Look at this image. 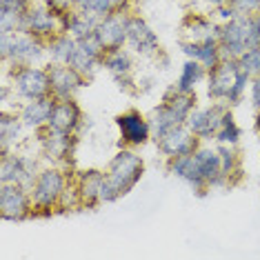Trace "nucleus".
Segmentation results:
<instances>
[{
    "instance_id": "nucleus-9",
    "label": "nucleus",
    "mask_w": 260,
    "mask_h": 260,
    "mask_svg": "<svg viewBox=\"0 0 260 260\" xmlns=\"http://www.w3.org/2000/svg\"><path fill=\"white\" fill-rule=\"evenodd\" d=\"M40 162L31 153H20L18 149L0 156V185L5 182H16L22 187H31L34 180L40 174Z\"/></svg>"
},
{
    "instance_id": "nucleus-27",
    "label": "nucleus",
    "mask_w": 260,
    "mask_h": 260,
    "mask_svg": "<svg viewBox=\"0 0 260 260\" xmlns=\"http://www.w3.org/2000/svg\"><path fill=\"white\" fill-rule=\"evenodd\" d=\"M103 69L116 82L118 80H125V78H132V76H134V51L129 49V47H120V49L105 51Z\"/></svg>"
},
{
    "instance_id": "nucleus-18",
    "label": "nucleus",
    "mask_w": 260,
    "mask_h": 260,
    "mask_svg": "<svg viewBox=\"0 0 260 260\" xmlns=\"http://www.w3.org/2000/svg\"><path fill=\"white\" fill-rule=\"evenodd\" d=\"M218 22L211 14L203 11H189L180 22V43H205V40L218 38Z\"/></svg>"
},
{
    "instance_id": "nucleus-12",
    "label": "nucleus",
    "mask_w": 260,
    "mask_h": 260,
    "mask_svg": "<svg viewBox=\"0 0 260 260\" xmlns=\"http://www.w3.org/2000/svg\"><path fill=\"white\" fill-rule=\"evenodd\" d=\"M116 127L120 136V147H143L153 138L149 118L138 109H127L116 116Z\"/></svg>"
},
{
    "instance_id": "nucleus-36",
    "label": "nucleus",
    "mask_w": 260,
    "mask_h": 260,
    "mask_svg": "<svg viewBox=\"0 0 260 260\" xmlns=\"http://www.w3.org/2000/svg\"><path fill=\"white\" fill-rule=\"evenodd\" d=\"M227 7L232 9L234 16L253 18V16L260 11V0H227Z\"/></svg>"
},
{
    "instance_id": "nucleus-25",
    "label": "nucleus",
    "mask_w": 260,
    "mask_h": 260,
    "mask_svg": "<svg viewBox=\"0 0 260 260\" xmlns=\"http://www.w3.org/2000/svg\"><path fill=\"white\" fill-rule=\"evenodd\" d=\"M31 5L34 0H0V34L22 31Z\"/></svg>"
},
{
    "instance_id": "nucleus-31",
    "label": "nucleus",
    "mask_w": 260,
    "mask_h": 260,
    "mask_svg": "<svg viewBox=\"0 0 260 260\" xmlns=\"http://www.w3.org/2000/svg\"><path fill=\"white\" fill-rule=\"evenodd\" d=\"M218 153H220V167H222V176L227 178L229 187L238 185L242 180V158L240 151L236 149V145H218Z\"/></svg>"
},
{
    "instance_id": "nucleus-33",
    "label": "nucleus",
    "mask_w": 260,
    "mask_h": 260,
    "mask_svg": "<svg viewBox=\"0 0 260 260\" xmlns=\"http://www.w3.org/2000/svg\"><path fill=\"white\" fill-rule=\"evenodd\" d=\"M132 5H134V0H76V7L96 16V18L116 14V11L132 9Z\"/></svg>"
},
{
    "instance_id": "nucleus-14",
    "label": "nucleus",
    "mask_w": 260,
    "mask_h": 260,
    "mask_svg": "<svg viewBox=\"0 0 260 260\" xmlns=\"http://www.w3.org/2000/svg\"><path fill=\"white\" fill-rule=\"evenodd\" d=\"M153 143H156L158 151H160L165 158H176V156L193 153L196 147L203 143V140H200L198 136L182 122V125H174L165 134L158 136V138H153Z\"/></svg>"
},
{
    "instance_id": "nucleus-34",
    "label": "nucleus",
    "mask_w": 260,
    "mask_h": 260,
    "mask_svg": "<svg viewBox=\"0 0 260 260\" xmlns=\"http://www.w3.org/2000/svg\"><path fill=\"white\" fill-rule=\"evenodd\" d=\"M240 136H242V132H240L238 122H236V118H234L232 107H229L227 111H224L222 122H220V127H218V132L214 136V143H218V145H238Z\"/></svg>"
},
{
    "instance_id": "nucleus-3",
    "label": "nucleus",
    "mask_w": 260,
    "mask_h": 260,
    "mask_svg": "<svg viewBox=\"0 0 260 260\" xmlns=\"http://www.w3.org/2000/svg\"><path fill=\"white\" fill-rule=\"evenodd\" d=\"M196 107H198L196 91H180L176 85L167 87L165 93H162V100L149 111V116H147L149 118L153 138H158V136L165 134L174 125L187 122L189 114H191Z\"/></svg>"
},
{
    "instance_id": "nucleus-28",
    "label": "nucleus",
    "mask_w": 260,
    "mask_h": 260,
    "mask_svg": "<svg viewBox=\"0 0 260 260\" xmlns=\"http://www.w3.org/2000/svg\"><path fill=\"white\" fill-rule=\"evenodd\" d=\"M180 49L187 58L198 60L207 72H211V69L224 58L218 38L216 40H205V43H180Z\"/></svg>"
},
{
    "instance_id": "nucleus-26",
    "label": "nucleus",
    "mask_w": 260,
    "mask_h": 260,
    "mask_svg": "<svg viewBox=\"0 0 260 260\" xmlns=\"http://www.w3.org/2000/svg\"><path fill=\"white\" fill-rule=\"evenodd\" d=\"M25 129L27 127L22 122L18 109H3V114H0V156L16 149Z\"/></svg>"
},
{
    "instance_id": "nucleus-8",
    "label": "nucleus",
    "mask_w": 260,
    "mask_h": 260,
    "mask_svg": "<svg viewBox=\"0 0 260 260\" xmlns=\"http://www.w3.org/2000/svg\"><path fill=\"white\" fill-rule=\"evenodd\" d=\"M38 134V147H40V156L51 165H67L74 162V153L78 147V134H64V132H56L51 127L40 129Z\"/></svg>"
},
{
    "instance_id": "nucleus-17",
    "label": "nucleus",
    "mask_w": 260,
    "mask_h": 260,
    "mask_svg": "<svg viewBox=\"0 0 260 260\" xmlns=\"http://www.w3.org/2000/svg\"><path fill=\"white\" fill-rule=\"evenodd\" d=\"M47 72H49L51 96L54 98H76V93L87 85V78L80 72H76L72 64L47 62Z\"/></svg>"
},
{
    "instance_id": "nucleus-41",
    "label": "nucleus",
    "mask_w": 260,
    "mask_h": 260,
    "mask_svg": "<svg viewBox=\"0 0 260 260\" xmlns=\"http://www.w3.org/2000/svg\"><path fill=\"white\" fill-rule=\"evenodd\" d=\"M253 129H256V134L260 136V107L256 109V118H253Z\"/></svg>"
},
{
    "instance_id": "nucleus-20",
    "label": "nucleus",
    "mask_w": 260,
    "mask_h": 260,
    "mask_svg": "<svg viewBox=\"0 0 260 260\" xmlns=\"http://www.w3.org/2000/svg\"><path fill=\"white\" fill-rule=\"evenodd\" d=\"M193 158H196V165L209 189H229V182L222 176L220 153H218L216 143H200L193 151Z\"/></svg>"
},
{
    "instance_id": "nucleus-6",
    "label": "nucleus",
    "mask_w": 260,
    "mask_h": 260,
    "mask_svg": "<svg viewBox=\"0 0 260 260\" xmlns=\"http://www.w3.org/2000/svg\"><path fill=\"white\" fill-rule=\"evenodd\" d=\"M7 82L14 98L20 103L51 96V80L47 64H25V67H7Z\"/></svg>"
},
{
    "instance_id": "nucleus-11",
    "label": "nucleus",
    "mask_w": 260,
    "mask_h": 260,
    "mask_svg": "<svg viewBox=\"0 0 260 260\" xmlns=\"http://www.w3.org/2000/svg\"><path fill=\"white\" fill-rule=\"evenodd\" d=\"M0 216L3 220L20 222L34 216L31 193L27 187L16 185V182H5L0 185Z\"/></svg>"
},
{
    "instance_id": "nucleus-32",
    "label": "nucleus",
    "mask_w": 260,
    "mask_h": 260,
    "mask_svg": "<svg viewBox=\"0 0 260 260\" xmlns=\"http://www.w3.org/2000/svg\"><path fill=\"white\" fill-rule=\"evenodd\" d=\"M207 74H209V72H207V69L198 60H193V58H187V60L182 62L180 74H178V78H176L174 85L178 87L180 91H196L200 82L207 80Z\"/></svg>"
},
{
    "instance_id": "nucleus-7",
    "label": "nucleus",
    "mask_w": 260,
    "mask_h": 260,
    "mask_svg": "<svg viewBox=\"0 0 260 260\" xmlns=\"http://www.w3.org/2000/svg\"><path fill=\"white\" fill-rule=\"evenodd\" d=\"M218 43H220V49H222L224 58H240L245 51H249L251 47L260 45L256 27H253V18L232 16L229 20L220 22V29H218Z\"/></svg>"
},
{
    "instance_id": "nucleus-16",
    "label": "nucleus",
    "mask_w": 260,
    "mask_h": 260,
    "mask_svg": "<svg viewBox=\"0 0 260 260\" xmlns=\"http://www.w3.org/2000/svg\"><path fill=\"white\" fill-rule=\"evenodd\" d=\"M129 11L132 9L116 11V14L98 18V25L93 29V36H96V40L103 45L105 51L127 47V14Z\"/></svg>"
},
{
    "instance_id": "nucleus-13",
    "label": "nucleus",
    "mask_w": 260,
    "mask_h": 260,
    "mask_svg": "<svg viewBox=\"0 0 260 260\" xmlns=\"http://www.w3.org/2000/svg\"><path fill=\"white\" fill-rule=\"evenodd\" d=\"M22 31L31 34V36L47 43L49 38H54L56 34L62 31V16L51 7H47L43 0H34L31 9H29L25 18V29Z\"/></svg>"
},
{
    "instance_id": "nucleus-4",
    "label": "nucleus",
    "mask_w": 260,
    "mask_h": 260,
    "mask_svg": "<svg viewBox=\"0 0 260 260\" xmlns=\"http://www.w3.org/2000/svg\"><path fill=\"white\" fill-rule=\"evenodd\" d=\"M69 178H72V174H67L60 165L49 162L40 169L38 178L29 187L34 203V216H51L54 211H58V205H60L62 191L67 187Z\"/></svg>"
},
{
    "instance_id": "nucleus-40",
    "label": "nucleus",
    "mask_w": 260,
    "mask_h": 260,
    "mask_svg": "<svg viewBox=\"0 0 260 260\" xmlns=\"http://www.w3.org/2000/svg\"><path fill=\"white\" fill-rule=\"evenodd\" d=\"M200 3H205L207 7L209 9H220V7H224V5H227V0H200Z\"/></svg>"
},
{
    "instance_id": "nucleus-15",
    "label": "nucleus",
    "mask_w": 260,
    "mask_h": 260,
    "mask_svg": "<svg viewBox=\"0 0 260 260\" xmlns=\"http://www.w3.org/2000/svg\"><path fill=\"white\" fill-rule=\"evenodd\" d=\"M227 109H229V105H224V103H211V105H207V107H196L189 114L185 125L191 129L203 143H214V136L218 132V127H220L222 116Z\"/></svg>"
},
{
    "instance_id": "nucleus-42",
    "label": "nucleus",
    "mask_w": 260,
    "mask_h": 260,
    "mask_svg": "<svg viewBox=\"0 0 260 260\" xmlns=\"http://www.w3.org/2000/svg\"><path fill=\"white\" fill-rule=\"evenodd\" d=\"M253 27H256V34H258V40H260V11L253 16Z\"/></svg>"
},
{
    "instance_id": "nucleus-21",
    "label": "nucleus",
    "mask_w": 260,
    "mask_h": 260,
    "mask_svg": "<svg viewBox=\"0 0 260 260\" xmlns=\"http://www.w3.org/2000/svg\"><path fill=\"white\" fill-rule=\"evenodd\" d=\"M167 171L174 176V178H178V180L185 182V185L191 189L196 196H200V198L207 196V191H211L209 185H207V180L203 178V174H200L193 153L167 158Z\"/></svg>"
},
{
    "instance_id": "nucleus-2",
    "label": "nucleus",
    "mask_w": 260,
    "mask_h": 260,
    "mask_svg": "<svg viewBox=\"0 0 260 260\" xmlns=\"http://www.w3.org/2000/svg\"><path fill=\"white\" fill-rule=\"evenodd\" d=\"M207 96L211 103H224L229 107L245 100L251 76L240 67L238 58H222L207 74Z\"/></svg>"
},
{
    "instance_id": "nucleus-35",
    "label": "nucleus",
    "mask_w": 260,
    "mask_h": 260,
    "mask_svg": "<svg viewBox=\"0 0 260 260\" xmlns=\"http://www.w3.org/2000/svg\"><path fill=\"white\" fill-rule=\"evenodd\" d=\"M76 209H82V203H80V193H78V187H76V180L72 174V178H69L67 187H64V191H62L58 211H76Z\"/></svg>"
},
{
    "instance_id": "nucleus-10",
    "label": "nucleus",
    "mask_w": 260,
    "mask_h": 260,
    "mask_svg": "<svg viewBox=\"0 0 260 260\" xmlns=\"http://www.w3.org/2000/svg\"><path fill=\"white\" fill-rule=\"evenodd\" d=\"M127 47L136 56H143V58H156L162 51L158 34L134 9L127 14Z\"/></svg>"
},
{
    "instance_id": "nucleus-23",
    "label": "nucleus",
    "mask_w": 260,
    "mask_h": 260,
    "mask_svg": "<svg viewBox=\"0 0 260 260\" xmlns=\"http://www.w3.org/2000/svg\"><path fill=\"white\" fill-rule=\"evenodd\" d=\"M74 180L80 193L82 209H96L98 205H103L105 169H82L74 174Z\"/></svg>"
},
{
    "instance_id": "nucleus-24",
    "label": "nucleus",
    "mask_w": 260,
    "mask_h": 260,
    "mask_svg": "<svg viewBox=\"0 0 260 260\" xmlns=\"http://www.w3.org/2000/svg\"><path fill=\"white\" fill-rule=\"evenodd\" d=\"M54 103H56L54 96H47V98H38V100H27V103L20 105L18 114L29 132H40V129L49 127Z\"/></svg>"
},
{
    "instance_id": "nucleus-19",
    "label": "nucleus",
    "mask_w": 260,
    "mask_h": 260,
    "mask_svg": "<svg viewBox=\"0 0 260 260\" xmlns=\"http://www.w3.org/2000/svg\"><path fill=\"white\" fill-rule=\"evenodd\" d=\"M103 58H105V49L103 45L96 40V36H87L80 38L76 45V54L72 58V67L76 72H80L89 82L100 69H103Z\"/></svg>"
},
{
    "instance_id": "nucleus-37",
    "label": "nucleus",
    "mask_w": 260,
    "mask_h": 260,
    "mask_svg": "<svg viewBox=\"0 0 260 260\" xmlns=\"http://www.w3.org/2000/svg\"><path fill=\"white\" fill-rule=\"evenodd\" d=\"M238 62L249 76H258L260 74V45L251 47L249 51H245V54L238 58Z\"/></svg>"
},
{
    "instance_id": "nucleus-1",
    "label": "nucleus",
    "mask_w": 260,
    "mask_h": 260,
    "mask_svg": "<svg viewBox=\"0 0 260 260\" xmlns=\"http://www.w3.org/2000/svg\"><path fill=\"white\" fill-rule=\"evenodd\" d=\"M145 174L143 156L134 151V147H122L116 151V156L109 160L105 169L103 182V203H116L122 196H127L138 185Z\"/></svg>"
},
{
    "instance_id": "nucleus-38",
    "label": "nucleus",
    "mask_w": 260,
    "mask_h": 260,
    "mask_svg": "<svg viewBox=\"0 0 260 260\" xmlns=\"http://www.w3.org/2000/svg\"><path fill=\"white\" fill-rule=\"evenodd\" d=\"M43 3L47 5V7H51L54 11H58V14H67V11L76 9V0H43Z\"/></svg>"
},
{
    "instance_id": "nucleus-29",
    "label": "nucleus",
    "mask_w": 260,
    "mask_h": 260,
    "mask_svg": "<svg viewBox=\"0 0 260 260\" xmlns=\"http://www.w3.org/2000/svg\"><path fill=\"white\" fill-rule=\"evenodd\" d=\"M98 25V18L82 9H72L67 14H62V31H67L69 36H74L76 40L93 36V29Z\"/></svg>"
},
{
    "instance_id": "nucleus-39",
    "label": "nucleus",
    "mask_w": 260,
    "mask_h": 260,
    "mask_svg": "<svg viewBox=\"0 0 260 260\" xmlns=\"http://www.w3.org/2000/svg\"><path fill=\"white\" fill-rule=\"evenodd\" d=\"M249 100L253 107H260V74L258 76H251V82H249Z\"/></svg>"
},
{
    "instance_id": "nucleus-5",
    "label": "nucleus",
    "mask_w": 260,
    "mask_h": 260,
    "mask_svg": "<svg viewBox=\"0 0 260 260\" xmlns=\"http://www.w3.org/2000/svg\"><path fill=\"white\" fill-rule=\"evenodd\" d=\"M0 58L5 67L47 64V45L27 31L0 34Z\"/></svg>"
},
{
    "instance_id": "nucleus-22",
    "label": "nucleus",
    "mask_w": 260,
    "mask_h": 260,
    "mask_svg": "<svg viewBox=\"0 0 260 260\" xmlns=\"http://www.w3.org/2000/svg\"><path fill=\"white\" fill-rule=\"evenodd\" d=\"M82 125H85V114L76 103V98H56L49 127L64 134H78Z\"/></svg>"
},
{
    "instance_id": "nucleus-30",
    "label": "nucleus",
    "mask_w": 260,
    "mask_h": 260,
    "mask_svg": "<svg viewBox=\"0 0 260 260\" xmlns=\"http://www.w3.org/2000/svg\"><path fill=\"white\" fill-rule=\"evenodd\" d=\"M45 45H47V62L69 64L74 54H76V45H78V40H76L74 36H69L67 31H60V34H56L54 38L47 40Z\"/></svg>"
}]
</instances>
